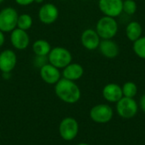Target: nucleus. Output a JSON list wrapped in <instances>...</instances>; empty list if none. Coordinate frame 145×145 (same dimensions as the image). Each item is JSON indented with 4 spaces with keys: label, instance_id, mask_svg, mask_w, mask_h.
<instances>
[{
    "label": "nucleus",
    "instance_id": "30",
    "mask_svg": "<svg viewBox=\"0 0 145 145\" xmlns=\"http://www.w3.org/2000/svg\"><path fill=\"white\" fill-rule=\"evenodd\" d=\"M82 1H87V0H82Z\"/></svg>",
    "mask_w": 145,
    "mask_h": 145
},
{
    "label": "nucleus",
    "instance_id": "27",
    "mask_svg": "<svg viewBox=\"0 0 145 145\" xmlns=\"http://www.w3.org/2000/svg\"><path fill=\"white\" fill-rule=\"evenodd\" d=\"M44 0H34V3H43Z\"/></svg>",
    "mask_w": 145,
    "mask_h": 145
},
{
    "label": "nucleus",
    "instance_id": "13",
    "mask_svg": "<svg viewBox=\"0 0 145 145\" xmlns=\"http://www.w3.org/2000/svg\"><path fill=\"white\" fill-rule=\"evenodd\" d=\"M17 56L11 49H5L0 53V71L2 73H10L16 66Z\"/></svg>",
    "mask_w": 145,
    "mask_h": 145
},
{
    "label": "nucleus",
    "instance_id": "24",
    "mask_svg": "<svg viewBox=\"0 0 145 145\" xmlns=\"http://www.w3.org/2000/svg\"><path fill=\"white\" fill-rule=\"evenodd\" d=\"M14 1L18 5L20 6H27L34 3V0H14Z\"/></svg>",
    "mask_w": 145,
    "mask_h": 145
},
{
    "label": "nucleus",
    "instance_id": "4",
    "mask_svg": "<svg viewBox=\"0 0 145 145\" xmlns=\"http://www.w3.org/2000/svg\"><path fill=\"white\" fill-rule=\"evenodd\" d=\"M79 132V124L73 117L64 118L59 126V136L65 141H72L75 139Z\"/></svg>",
    "mask_w": 145,
    "mask_h": 145
},
{
    "label": "nucleus",
    "instance_id": "20",
    "mask_svg": "<svg viewBox=\"0 0 145 145\" xmlns=\"http://www.w3.org/2000/svg\"><path fill=\"white\" fill-rule=\"evenodd\" d=\"M133 49L134 54L138 58L145 59V36H142L138 40L133 42Z\"/></svg>",
    "mask_w": 145,
    "mask_h": 145
},
{
    "label": "nucleus",
    "instance_id": "16",
    "mask_svg": "<svg viewBox=\"0 0 145 145\" xmlns=\"http://www.w3.org/2000/svg\"><path fill=\"white\" fill-rule=\"evenodd\" d=\"M84 74L83 67L78 63H71L63 69L62 76L63 78L70 80V81H77L79 80Z\"/></svg>",
    "mask_w": 145,
    "mask_h": 145
},
{
    "label": "nucleus",
    "instance_id": "28",
    "mask_svg": "<svg viewBox=\"0 0 145 145\" xmlns=\"http://www.w3.org/2000/svg\"><path fill=\"white\" fill-rule=\"evenodd\" d=\"M76 145H90V144H86V143H81V144H76Z\"/></svg>",
    "mask_w": 145,
    "mask_h": 145
},
{
    "label": "nucleus",
    "instance_id": "12",
    "mask_svg": "<svg viewBox=\"0 0 145 145\" xmlns=\"http://www.w3.org/2000/svg\"><path fill=\"white\" fill-rule=\"evenodd\" d=\"M40 76L44 82L50 85H55L61 79V73L59 69L47 63L40 68Z\"/></svg>",
    "mask_w": 145,
    "mask_h": 145
},
{
    "label": "nucleus",
    "instance_id": "7",
    "mask_svg": "<svg viewBox=\"0 0 145 145\" xmlns=\"http://www.w3.org/2000/svg\"><path fill=\"white\" fill-rule=\"evenodd\" d=\"M112 108L106 104H99L94 105L89 112L90 118L93 121L99 124H105L111 121L113 117Z\"/></svg>",
    "mask_w": 145,
    "mask_h": 145
},
{
    "label": "nucleus",
    "instance_id": "3",
    "mask_svg": "<svg viewBox=\"0 0 145 145\" xmlns=\"http://www.w3.org/2000/svg\"><path fill=\"white\" fill-rule=\"evenodd\" d=\"M48 63L58 69H64L72 61L71 53L64 47H54L51 48L48 55Z\"/></svg>",
    "mask_w": 145,
    "mask_h": 145
},
{
    "label": "nucleus",
    "instance_id": "18",
    "mask_svg": "<svg viewBox=\"0 0 145 145\" xmlns=\"http://www.w3.org/2000/svg\"><path fill=\"white\" fill-rule=\"evenodd\" d=\"M50 43L44 39H38L32 44V51L37 56H48L51 50Z\"/></svg>",
    "mask_w": 145,
    "mask_h": 145
},
{
    "label": "nucleus",
    "instance_id": "21",
    "mask_svg": "<svg viewBox=\"0 0 145 145\" xmlns=\"http://www.w3.org/2000/svg\"><path fill=\"white\" fill-rule=\"evenodd\" d=\"M123 97L134 98L138 93V86L133 82H127L121 87Z\"/></svg>",
    "mask_w": 145,
    "mask_h": 145
},
{
    "label": "nucleus",
    "instance_id": "26",
    "mask_svg": "<svg viewBox=\"0 0 145 145\" xmlns=\"http://www.w3.org/2000/svg\"><path fill=\"white\" fill-rule=\"evenodd\" d=\"M5 42V36H4V32H3L2 31H0V48L3 45Z\"/></svg>",
    "mask_w": 145,
    "mask_h": 145
},
{
    "label": "nucleus",
    "instance_id": "29",
    "mask_svg": "<svg viewBox=\"0 0 145 145\" xmlns=\"http://www.w3.org/2000/svg\"><path fill=\"white\" fill-rule=\"evenodd\" d=\"M4 2V0H0V3H3Z\"/></svg>",
    "mask_w": 145,
    "mask_h": 145
},
{
    "label": "nucleus",
    "instance_id": "5",
    "mask_svg": "<svg viewBox=\"0 0 145 145\" xmlns=\"http://www.w3.org/2000/svg\"><path fill=\"white\" fill-rule=\"evenodd\" d=\"M138 111V105L133 98L122 97L116 103V112L123 119H132Z\"/></svg>",
    "mask_w": 145,
    "mask_h": 145
},
{
    "label": "nucleus",
    "instance_id": "23",
    "mask_svg": "<svg viewBox=\"0 0 145 145\" xmlns=\"http://www.w3.org/2000/svg\"><path fill=\"white\" fill-rule=\"evenodd\" d=\"M46 60H48V56H37V55H36L34 64H35V65H37V67L41 68L42 66H43L44 65L47 64Z\"/></svg>",
    "mask_w": 145,
    "mask_h": 145
},
{
    "label": "nucleus",
    "instance_id": "8",
    "mask_svg": "<svg viewBox=\"0 0 145 145\" xmlns=\"http://www.w3.org/2000/svg\"><path fill=\"white\" fill-rule=\"evenodd\" d=\"M123 0H99V8L105 16L116 18L123 12Z\"/></svg>",
    "mask_w": 145,
    "mask_h": 145
},
{
    "label": "nucleus",
    "instance_id": "6",
    "mask_svg": "<svg viewBox=\"0 0 145 145\" xmlns=\"http://www.w3.org/2000/svg\"><path fill=\"white\" fill-rule=\"evenodd\" d=\"M18 13L12 7H7L0 11V31L11 32L17 26Z\"/></svg>",
    "mask_w": 145,
    "mask_h": 145
},
{
    "label": "nucleus",
    "instance_id": "14",
    "mask_svg": "<svg viewBox=\"0 0 145 145\" xmlns=\"http://www.w3.org/2000/svg\"><path fill=\"white\" fill-rule=\"evenodd\" d=\"M99 49L101 54L107 59H115L119 55V45L113 39H102Z\"/></svg>",
    "mask_w": 145,
    "mask_h": 145
},
{
    "label": "nucleus",
    "instance_id": "22",
    "mask_svg": "<svg viewBox=\"0 0 145 145\" xmlns=\"http://www.w3.org/2000/svg\"><path fill=\"white\" fill-rule=\"evenodd\" d=\"M123 12L128 15H133L138 9V4L135 0H125L123 1Z\"/></svg>",
    "mask_w": 145,
    "mask_h": 145
},
{
    "label": "nucleus",
    "instance_id": "11",
    "mask_svg": "<svg viewBox=\"0 0 145 145\" xmlns=\"http://www.w3.org/2000/svg\"><path fill=\"white\" fill-rule=\"evenodd\" d=\"M10 42L18 50H25L30 44V37L26 31L15 28L10 32Z\"/></svg>",
    "mask_w": 145,
    "mask_h": 145
},
{
    "label": "nucleus",
    "instance_id": "10",
    "mask_svg": "<svg viewBox=\"0 0 145 145\" xmlns=\"http://www.w3.org/2000/svg\"><path fill=\"white\" fill-rule=\"evenodd\" d=\"M101 38L93 29L88 28L82 31L81 35V42L82 45L89 51H93L99 48Z\"/></svg>",
    "mask_w": 145,
    "mask_h": 145
},
{
    "label": "nucleus",
    "instance_id": "15",
    "mask_svg": "<svg viewBox=\"0 0 145 145\" xmlns=\"http://www.w3.org/2000/svg\"><path fill=\"white\" fill-rule=\"evenodd\" d=\"M102 94L104 99L110 103H117L123 97L121 87L116 83L105 85L102 90Z\"/></svg>",
    "mask_w": 145,
    "mask_h": 145
},
{
    "label": "nucleus",
    "instance_id": "25",
    "mask_svg": "<svg viewBox=\"0 0 145 145\" xmlns=\"http://www.w3.org/2000/svg\"><path fill=\"white\" fill-rule=\"evenodd\" d=\"M139 107L143 110V112L145 113V93L144 95H142V97L140 98V100H139Z\"/></svg>",
    "mask_w": 145,
    "mask_h": 145
},
{
    "label": "nucleus",
    "instance_id": "1",
    "mask_svg": "<svg viewBox=\"0 0 145 145\" xmlns=\"http://www.w3.org/2000/svg\"><path fill=\"white\" fill-rule=\"evenodd\" d=\"M54 92L60 100L67 104H75L81 99V90L76 83L65 78L55 84Z\"/></svg>",
    "mask_w": 145,
    "mask_h": 145
},
{
    "label": "nucleus",
    "instance_id": "9",
    "mask_svg": "<svg viewBox=\"0 0 145 145\" xmlns=\"http://www.w3.org/2000/svg\"><path fill=\"white\" fill-rule=\"evenodd\" d=\"M58 17L59 9L54 3H45L38 10V19L42 24L51 25L57 20Z\"/></svg>",
    "mask_w": 145,
    "mask_h": 145
},
{
    "label": "nucleus",
    "instance_id": "17",
    "mask_svg": "<svg viewBox=\"0 0 145 145\" xmlns=\"http://www.w3.org/2000/svg\"><path fill=\"white\" fill-rule=\"evenodd\" d=\"M143 27L141 24L138 21L133 20L129 22L126 27V36L127 39L131 42H135L139 37H142Z\"/></svg>",
    "mask_w": 145,
    "mask_h": 145
},
{
    "label": "nucleus",
    "instance_id": "19",
    "mask_svg": "<svg viewBox=\"0 0 145 145\" xmlns=\"http://www.w3.org/2000/svg\"><path fill=\"white\" fill-rule=\"evenodd\" d=\"M32 24H33V20L30 14H21L18 16L16 28H19L23 31H28L32 26Z\"/></svg>",
    "mask_w": 145,
    "mask_h": 145
},
{
    "label": "nucleus",
    "instance_id": "2",
    "mask_svg": "<svg viewBox=\"0 0 145 145\" xmlns=\"http://www.w3.org/2000/svg\"><path fill=\"white\" fill-rule=\"evenodd\" d=\"M119 30L118 22L116 18L105 16L101 17L96 24L95 31L101 39H113Z\"/></svg>",
    "mask_w": 145,
    "mask_h": 145
},
{
    "label": "nucleus",
    "instance_id": "31",
    "mask_svg": "<svg viewBox=\"0 0 145 145\" xmlns=\"http://www.w3.org/2000/svg\"><path fill=\"white\" fill-rule=\"evenodd\" d=\"M144 1H145V0H144Z\"/></svg>",
    "mask_w": 145,
    "mask_h": 145
}]
</instances>
